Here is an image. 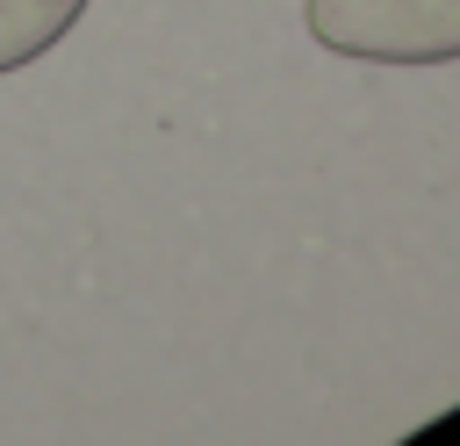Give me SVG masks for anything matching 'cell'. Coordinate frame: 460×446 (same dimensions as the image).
<instances>
[{"mask_svg":"<svg viewBox=\"0 0 460 446\" xmlns=\"http://www.w3.org/2000/svg\"><path fill=\"white\" fill-rule=\"evenodd\" d=\"M302 22L323 50L367 65H453L460 0H302Z\"/></svg>","mask_w":460,"mask_h":446,"instance_id":"1","label":"cell"},{"mask_svg":"<svg viewBox=\"0 0 460 446\" xmlns=\"http://www.w3.org/2000/svg\"><path fill=\"white\" fill-rule=\"evenodd\" d=\"M79 14H86V0H0V72L36 65Z\"/></svg>","mask_w":460,"mask_h":446,"instance_id":"2","label":"cell"}]
</instances>
